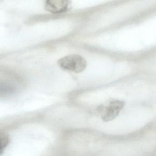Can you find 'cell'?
Segmentation results:
<instances>
[{
	"label": "cell",
	"instance_id": "1",
	"mask_svg": "<svg viewBox=\"0 0 156 156\" xmlns=\"http://www.w3.org/2000/svg\"><path fill=\"white\" fill-rule=\"evenodd\" d=\"M58 64L64 70L80 73L85 69L87 62L81 55L73 54L61 58L58 60Z\"/></svg>",
	"mask_w": 156,
	"mask_h": 156
},
{
	"label": "cell",
	"instance_id": "2",
	"mask_svg": "<svg viewBox=\"0 0 156 156\" xmlns=\"http://www.w3.org/2000/svg\"><path fill=\"white\" fill-rule=\"evenodd\" d=\"M125 105V103L117 100L112 101L105 108L104 114L102 115V119L105 122H108L115 119L118 116L120 111Z\"/></svg>",
	"mask_w": 156,
	"mask_h": 156
},
{
	"label": "cell",
	"instance_id": "3",
	"mask_svg": "<svg viewBox=\"0 0 156 156\" xmlns=\"http://www.w3.org/2000/svg\"><path fill=\"white\" fill-rule=\"evenodd\" d=\"M70 2L69 1H47L45 5L46 11L54 13H63L69 9Z\"/></svg>",
	"mask_w": 156,
	"mask_h": 156
},
{
	"label": "cell",
	"instance_id": "4",
	"mask_svg": "<svg viewBox=\"0 0 156 156\" xmlns=\"http://www.w3.org/2000/svg\"><path fill=\"white\" fill-rule=\"evenodd\" d=\"M9 138L8 135L5 133L1 134V153H2L3 149L7 147V145L9 144Z\"/></svg>",
	"mask_w": 156,
	"mask_h": 156
}]
</instances>
